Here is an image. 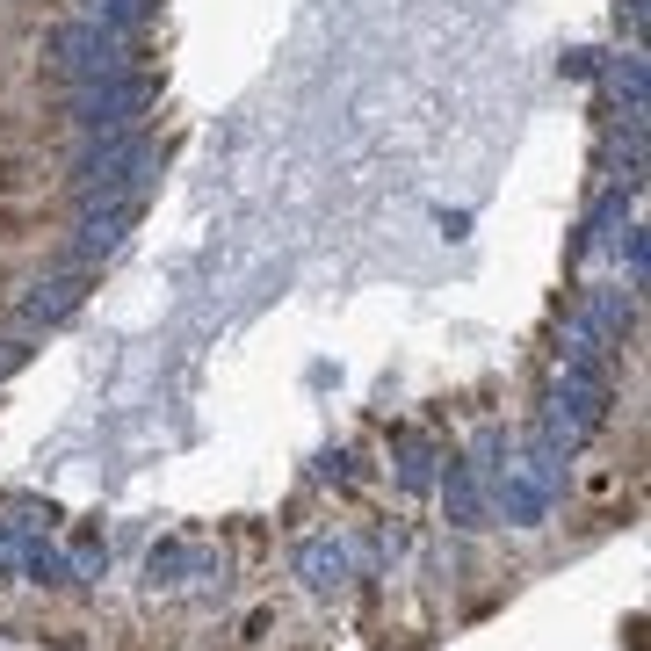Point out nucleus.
<instances>
[{"label": "nucleus", "mask_w": 651, "mask_h": 651, "mask_svg": "<svg viewBox=\"0 0 651 651\" xmlns=\"http://www.w3.org/2000/svg\"><path fill=\"white\" fill-rule=\"evenodd\" d=\"M37 181H44V160H37V152H0V203L29 196Z\"/></svg>", "instance_id": "1"}]
</instances>
